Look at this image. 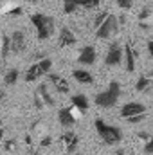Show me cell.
I'll return each mask as SVG.
<instances>
[{
  "instance_id": "1",
  "label": "cell",
  "mask_w": 153,
  "mask_h": 155,
  "mask_svg": "<svg viewBox=\"0 0 153 155\" xmlns=\"http://www.w3.org/2000/svg\"><path fill=\"white\" fill-rule=\"evenodd\" d=\"M94 126H96V132H97V135L101 137V141H103L105 144L115 146V144H119V143L122 141V132H121L119 126L108 124V123H105V121L99 119V117L94 121Z\"/></svg>"
},
{
  "instance_id": "2",
  "label": "cell",
  "mask_w": 153,
  "mask_h": 155,
  "mask_svg": "<svg viewBox=\"0 0 153 155\" xmlns=\"http://www.w3.org/2000/svg\"><path fill=\"white\" fill-rule=\"evenodd\" d=\"M119 97H121V83L119 81H110L108 87L103 92L96 94L94 103L97 107H101V108H112V107L117 105Z\"/></svg>"
},
{
  "instance_id": "3",
  "label": "cell",
  "mask_w": 153,
  "mask_h": 155,
  "mask_svg": "<svg viewBox=\"0 0 153 155\" xmlns=\"http://www.w3.org/2000/svg\"><path fill=\"white\" fill-rule=\"evenodd\" d=\"M31 22L36 29V36L40 41L52 36V33H54V18L52 16H49L45 13H34L31 16Z\"/></svg>"
},
{
  "instance_id": "4",
  "label": "cell",
  "mask_w": 153,
  "mask_h": 155,
  "mask_svg": "<svg viewBox=\"0 0 153 155\" xmlns=\"http://www.w3.org/2000/svg\"><path fill=\"white\" fill-rule=\"evenodd\" d=\"M114 33H117V18L114 15H108L106 20L96 29V38L97 40H108Z\"/></svg>"
},
{
  "instance_id": "5",
  "label": "cell",
  "mask_w": 153,
  "mask_h": 155,
  "mask_svg": "<svg viewBox=\"0 0 153 155\" xmlns=\"http://www.w3.org/2000/svg\"><path fill=\"white\" fill-rule=\"evenodd\" d=\"M101 0H63V13L65 15H72L76 13L77 7H86V9H92V7H97Z\"/></svg>"
},
{
  "instance_id": "6",
  "label": "cell",
  "mask_w": 153,
  "mask_h": 155,
  "mask_svg": "<svg viewBox=\"0 0 153 155\" xmlns=\"http://www.w3.org/2000/svg\"><path fill=\"white\" fill-rule=\"evenodd\" d=\"M122 47L117 43V41H112L108 51H106V56H105V63L108 67H117L121 61H122Z\"/></svg>"
},
{
  "instance_id": "7",
  "label": "cell",
  "mask_w": 153,
  "mask_h": 155,
  "mask_svg": "<svg viewBox=\"0 0 153 155\" xmlns=\"http://www.w3.org/2000/svg\"><path fill=\"white\" fill-rule=\"evenodd\" d=\"M141 114H146V107L139 101H130V103H124L121 107V117H124V119L141 116Z\"/></svg>"
},
{
  "instance_id": "8",
  "label": "cell",
  "mask_w": 153,
  "mask_h": 155,
  "mask_svg": "<svg viewBox=\"0 0 153 155\" xmlns=\"http://www.w3.org/2000/svg\"><path fill=\"white\" fill-rule=\"evenodd\" d=\"M96 60H97V52H96V49H94L92 45H85V47L79 51L77 61H79L81 65L90 67V65H94V63H96Z\"/></svg>"
},
{
  "instance_id": "9",
  "label": "cell",
  "mask_w": 153,
  "mask_h": 155,
  "mask_svg": "<svg viewBox=\"0 0 153 155\" xmlns=\"http://www.w3.org/2000/svg\"><path fill=\"white\" fill-rule=\"evenodd\" d=\"M58 121L63 128H72L76 124V117L72 114V108H61L58 112Z\"/></svg>"
},
{
  "instance_id": "10",
  "label": "cell",
  "mask_w": 153,
  "mask_h": 155,
  "mask_svg": "<svg viewBox=\"0 0 153 155\" xmlns=\"http://www.w3.org/2000/svg\"><path fill=\"white\" fill-rule=\"evenodd\" d=\"M36 105H38V107H43V105H47V107H54V99H52V96L49 94L47 85H40V87H38Z\"/></svg>"
},
{
  "instance_id": "11",
  "label": "cell",
  "mask_w": 153,
  "mask_h": 155,
  "mask_svg": "<svg viewBox=\"0 0 153 155\" xmlns=\"http://www.w3.org/2000/svg\"><path fill=\"white\" fill-rule=\"evenodd\" d=\"M9 38H11V52H22L25 49V35L22 31H15Z\"/></svg>"
},
{
  "instance_id": "12",
  "label": "cell",
  "mask_w": 153,
  "mask_h": 155,
  "mask_svg": "<svg viewBox=\"0 0 153 155\" xmlns=\"http://www.w3.org/2000/svg\"><path fill=\"white\" fill-rule=\"evenodd\" d=\"M122 52H124L122 58L126 60V71H128V72H133V71H135V51H133V47H132L130 41L124 45Z\"/></svg>"
},
{
  "instance_id": "13",
  "label": "cell",
  "mask_w": 153,
  "mask_h": 155,
  "mask_svg": "<svg viewBox=\"0 0 153 155\" xmlns=\"http://www.w3.org/2000/svg\"><path fill=\"white\" fill-rule=\"evenodd\" d=\"M47 78H49V81L56 87V90H58L60 94H67V92H69V83L60 76V74H56V72H49Z\"/></svg>"
},
{
  "instance_id": "14",
  "label": "cell",
  "mask_w": 153,
  "mask_h": 155,
  "mask_svg": "<svg viewBox=\"0 0 153 155\" xmlns=\"http://www.w3.org/2000/svg\"><path fill=\"white\" fill-rule=\"evenodd\" d=\"M74 43H76V35L69 27H61L60 29V45L61 47H70Z\"/></svg>"
},
{
  "instance_id": "15",
  "label": "cell",
  "mask_w": 153,
  "mask_h": 155,
  "mask_svg": "<svg viewBox=\"0 0 153 155\" xmlns=\"http://www.w3.org/2000/svg\"><path fill=\"white\" fill-rule=\"evenodd\" d=\"M63 143H65L69 153H76V148H77L79 139H77V135L74 134V132H65V134H63Z\"/></svg>"
},
{
  "instance_id": "16",
  "label": "cell",
  "mask_w": 153,
  "mask_h": 155,
  "mask_svg": "<svg viewBox=\"0 0 153 155\" xmlns=\"http://www.w3.org/2000/svg\"><path fill=\"white\" fill-rule=\"evenodd\" d=\"M72 76L76 79L77 83H81V85H92L94 83V76L88 72V71H85V69H76L74 72H72Z\"/></svg>"
},
{
  "instance_id": "17",
  "label": "cell",
  "mask_w": 153,
  "mask_h": 155,
  "mask_svg": "<svg viewBox=\"0 0 153 155\" xmlns=\"http://www.w3.org/2000/svg\"><path fill=\"white\" fill-rule=\"evenodd\" d=\"M72 105L76 107L79 112H86L90 103H88V99H86L85 94H76V96H72Z\"/></svg>"
},
{
  "instance_id": "18",
  "label": "cell",
  "mask_w": 153,
  "mask_h": 155,
  "mask_svg": "<svg viewBox=\"0 0 153 155\" xmlns=\"http://www.w3.org/2000/svg\"><path fill=\"white\" fill-rule=\"evenodd\" d=\"M18 78H20V71H18V69H9V71L4 74V83H5L7 87H13V85H16Z\"/></svg>"
},
{
  "instance_id": "19",
  "label": "cell",
  "mask_w": 153,
  "mask_h": 155,
  "mask_svg": "<svg viewBox=\"0 0 153 155\" xmlns=\"http://www.w3.org/2000/svg\"><path fill=\"white\" fill-rule=\"evenodd\" d=\"M41 71H40V63H34V65H31L29 69H27V72H25V81L29 83V81H36L38 78H41Z\"/></svg>"
},
{
  "instance_id": "20",
  "label": "cell",
  "mask_w": 153,
  "mask_h": 155,
  "mask_svg": "<svg viewBox=\"0 0 153 155\" xmlns=\"http://www.w3.org/2000/svg\"><path fill=\"white\" fill-rule=\"evenodd\" d=\"M150 85H151V79H150V78L141 76L137 79V83H135V90H137V92H144V90L150 88Z\"/></svg>"
},
{
  "instance_id": "21",
  "label": "cell",
  "mask_w": 153,
  "mask_h": 155,
  "mask_svg": "<svg viewBox=\"0 0 153 155\" xmlns=\"http://www.w3.org/2000/svg\"><path fill=\"white\" fill-rule=\"evenodd\" d=\"M9 52H11V38L4 36L2 38V58H7Z\"/></svg>"
},
{
  "instance_id": "22",
  "label": "cell",
  "mask_w": 153,
  "mask_h": 155,
  "mask_svg": "<svg viewBox=\"0 0 153 155\" xmlns=\"http://www.w3.org/2000/svg\"><path fill=\"white\" fill-rule=\"evenodd\" d=\"M108 15H110L108 11H101V13H99V15L96 16V20H94V27L97 29V27H99V25H101V24H103V22L106 20V16H108Z\"/></svg>"
},
{
  "instance_id": "23",
  "label": "cell",
  "mask_w": 153,
  "mask_h": 155,
  "mask_svg": "<svg viewBox=\"0 0 153 155\" xmlns=\"http://www.w3.org/2000/svg\"><path fill=\"white\" fill-rule=\"evenodd\" d=\"M115 2H117V5H119L121 9H126V11L132 9L133 4H135V0H115Z\"/></svg>"
},
{
  "instance_id": "24",
  "label": "cell",
  "mask_w": 153,
  "mask_h": 155,
  "mask_svg": "<svg viewBox=\"0 0 153 155\" xmlns=\"http://www.w3.org/2000/svg\"><path fill=\"white\" fill-rule=\"evenodd\" d=\"M146 119V114H141V116H135V117H130V119H126L130 124H137V123H141V121H144Z\"/></svg>"
},
{
  "instance_id": "25",
  "label": "cell",
  "mask_w": 153,
  "mask_h": 155,
  "mask_svg": "<svg viewBox=\"0 0 153 155\" xmlns=\"http://www.w3.org/2000/svg\"><path fill=\"white\" fill-rule=\"evenodd\" d=\"M144 152H146L148 155H153V137H150L148 143L144 144Z\"/></svg>"
},
{
  "instance_id": "26",
  "label": "cell",
  "mask_w": 153,
  "mask_h": 155,
  "mask_svg": "<svg viewBox=\"0 0 153 155\" xmlns=\"http://www.w3.org/2000/svg\"><path fill=\"white\" fill-rule=\"evenodd\" d=\"M15 148H16V143H15V141H7V143H5V150H7V152H13Z\"/></svg>"
},
{
  "instance_id": "27",
  "label": "cell",
  "mask_w": 153,
  "mask_h": 155,
  "mask_svg": "<svg viewBox=\"0 0 153 155\" xmlns=\"http://www.w3.org/2000/svg\"><path fill=\"white\" fill-rule=\"evenodd\" d=\"M148 16H150V9H146V7H144V9L141 11V15H139V18L142 20V18H148Z\"/></svg>"
},
{
  "instance_id": "28",
  "label": "cell",
  "mask_w": 153,
  "mask_h": 155,
  "mask_svg": "<svg viewBox=\"0 0 153 155\" xmlns=\"http://www.w3.org/2000/svg\"><path fill=\"white\" fill-rule=\"evenodd\" d=\"M148 52H150V56H151V60H153V40L148 41Z\"/></svg>"
},
{
  "instance_id": "29",
  "label": "cell",
  "mask_w": 153,
  "mask_h": 155,
  "mask_svg": "<svg viewBox=\"0 0 153 155\" xmlns=\"http://www.w3.org/2000/svg\"><path fill=\"white\" fill-rule=\"evenodd\" d=\"M50 141H52L50 137H45V139H41V143H40V144H41V146H49V144H50Z\"/></svg>"
},
{
  "instance_id": "30",
  "label": "cell",
  "mask_w": 153,
  "mask_h": 155,
  "mask_svg": "<svg viewBox=\"0 0 153 155\" xmlns=\"http://www.w3.org/2000/svg\"><path fill=\"white\" fill-rule=\"evenodd\" d=\"M9 13H11L13 16H18V15H22V9H20V7H16V9H13V11H9Z\"/></svg>"
},
{
  "instance_id": "31",
  "label": "cell",
  "mask_w": 153,
  "mask_h": 155,
  "mask_svg": "<svg viewBox=\"0 0 153 155\" xmlns=\"http://www.w3.org/2000/svg\"><path fill=\"white\" fill-rule=\"evenodd\" d=\"M4 139V128H0V141Z\"/></svg>"
},
{
  "instance_id": "32",
  "label": "cell",
  "mask_w": 153,
  "mask_h": 155,
  "mask_svg": "<svg viewBox=\"0 0 153 155\" xmlns=\"http://www.w3.org/2000/svg\"><path fill=\"white\" fill-rule=\"evenodd\" d=\"M33 155H41V153H38V152H33Z\"/></svg>"
},
{
  "instance_id": "33",
  "label": "cell",
  "mask_w": 153,
  "mask_h": 155,
  "mask_svg": "<svg viewBox=\"0 0 153 155\" xmlns=\"http://www.w3.org/2000/svg\"><path fill=\"white\" fill-rule=\"evenodd\" d=\"M70 155H83V153H77V152H76V153H70Z\"/></svg>"
},
{
  "instance_id": "34",
  "label": "cell",
  "mask_w": 153,
  "mask_h": 155,
  "mask_svg": "<svg viewBox=\"0 0 153 155\" xmlns=\"http://www.w3.org/2000/svg\"><path fill=\"white\" fill-rule=\"evenodd\" d=\"M0 128H2V119H0Z\"/></svg>"
}]
</instances>
